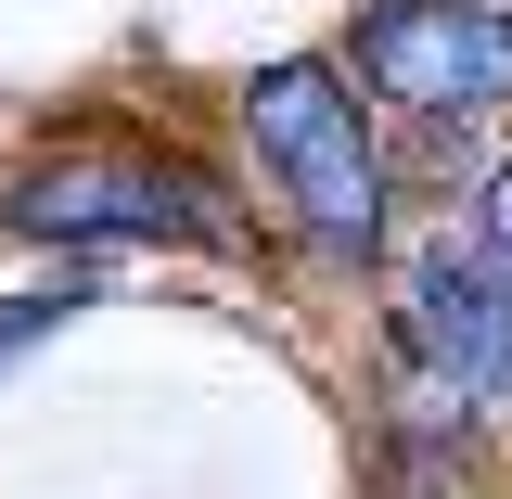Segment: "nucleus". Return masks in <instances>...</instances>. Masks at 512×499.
<instances>
[{"label":"nucleus","mask_w":512,"mask_h":499,"mask_svg":"<svg viewBox=\"0 0 512 499\" xmlns=\"http://www.w3.org/2000/svg\"><path fill=\"white\" fill-rule=\"evenodd\" d=\"M0 231H26V244H231V192L154 141H52L0 180Z\"/></svg>","instance_id":"1"},{"label":"nucleus","mask_w":512,"mask_h":499,"mask_svg":"<svg viewBox=\"0 0 512 499\" xmlns=\"http://www.w3.org/2000/svg\"><path fill=\"white\" fill-rule=\"evenodd\" d=\"M244 128H256V154L282 167L295 218H308L333 256L384 244V167H372V116H359L346 64H269L244 90Z\"/></svg>","instance_id":"2"},{"label":"nucleus","mask_w":512,"mask_h":499,"mask_svg":"<svg viewBox=\"0 0 512 499\" xmlns=\"http://www.w3.org/2000/svg\"><path fill=\"white\" fill-rule=\"evenodd\" d=\"M359 90L410 116H487L512 103V13L487 0H372L359 13Z\"/></svg>","instance_id":"3"},{"label":"nucleus","mask_w":512,"mask_h":499,"mask_svg":"<svg viewBox=\"0 0 512 499\" xmlns=\"http://www.w3.org/2000/svg\"><path fill=\"white\" fill-rule=\"evenodd\" d=\"M397 346L436 372V397L487 410L512 397V282L474 256V231H436V244L397 269Z\"/></svg>","instance_id":"4"},{"label":"nucleus","mask_w":512,"mask_h":499,"mask_svg":"<svg viewBox=\"0 0 512 499\" xmlns=\"http://www.w3.org/2000/svg\"><path fill=\"white\" fill-rule=\"evenodd\" d=\"M474 256H487V269L512 282V167H500L487 192H474Z\"/></svg>","instance_id":"5"},{"label":"nucleus","mask_w":512,"mask_h":499,"mask_svg":"<svg viewBox=\"0 0 512 499\" xmlns=\"http://www.w3.org/2000/svg\"><path fill=\"white\" fill-rule=\"evenodd\" d=\"M52 320H64V295H0V346H39Z\"/></svg>","instance_id":"6"}]
</instances>
